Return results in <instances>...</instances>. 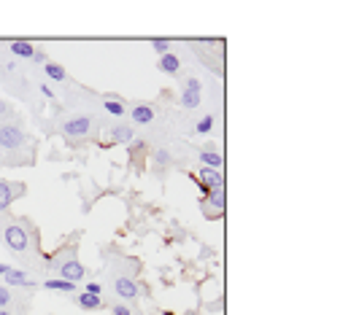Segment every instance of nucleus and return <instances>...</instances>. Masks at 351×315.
I'll use <instances>...</instances> for the list:
<instances>
[{
  "label": "nucleus",
  "instance_id": "2eb2a0df",
  "mask_svg": "<svg viewBox=\"0 0 351 315\" xmlns=\"http://www.w3.org/2000/svg\"><path fill=\"white\" fill-rule=\"evenodd\" d=\"M6 283L8 285H27V275L22 270H8L6 272Z\"/></svg>",
  "mask_w": 351,
  "mask_h": 315
},
{
  "label": "nucleus",
  "instance_id": "412c9836",
  "mask_svg": "<svg viewBox=\"0 0 351 315\" xmlns=\"http://www.w3.org/2000/svg\"><path fill=\"white\" fill-rule=\"evenodd\" d=\"M211 127H214V116H205V119H200V124H197V132H211Z\"/></svg>",
  "mask_w": 351,
  "mask_h": 315
},
{
  "label": "nucleus",
  "instance_id": "ddd939ff",
  "mask_svg": "<svg viewBox=\"0 0 351 315\" xmlns=\"http://www.w3.org/2000/svg\"><path fill=\"white\" fill-rule=\"evenodd\" d=\"M200 159H203V165H205V167H211V170L222 167V154H216V151H203Z\"/></svg>",
  "mask_w": 351,
  "mask_h": 315
},
{
  "label": "nucleus",
  "instance_id": "5701e85b",
  "mask_svg": "<svg viewBox=\"0 0 351 315\" xmlns=\"http://www.w3.org/2000/svg\"><path fill=\"white\" fill-rule=\"evenodd\" d=\"M8 302H11V294H8V288H3V285H0V307H6Z\"/></svg>",
  "mask_w": 351,
  "mask_h": 315
},
{
  "label": "nucleus",
  "instance_id": "6ab92c4d",
  "mask_svg": "<svg viewBox=\"0 0 351 315\" xmlns=\"http://www.w3.org/2000/svg\"><path fill=\"white\" fill-rule=\"evenodd\" d=\"M151 46H154L157 54H168V51H170V41H168V38H154Z\"/></svg>",
  "mask_w": 351,
  "mask_h": 315
},
{
  "label": "nucleus",
  "instance_id": "dca6fc26",
  "mask_svg": "<svg viewBox=\"0 0 351 315\" xmlns=\"http://www.w3.org/2000/svg\"><path fill=\"white\" fill-rule=\"evenodd\" d=\"M111 138L116 143H130L132 140V129L130 127H113L111 129Z\"/></svg>",
  "mask_w": 351,
  "mask_h": 315
},
{
  "label": "nucleus",
  "instance_id": "0eeeda50",
  "mask_svg": "<svg viewBox=\"0 0 351 315\" xmlns=\"http://www.w3.org/2000/svg\"><path fill=\"white\" fill-rule=\"evenodd\" d=\"M113 288H116V294H119L122 299H135V297H138V285L132 283L130 278H116Z\"/></svg>",
  "mask_w": 351,
  "mask_h": 315
},
{
  "label": "nucleus",
  "instance_id": "20e7f679",
  "mask_svg": "<svg viewBox=\"0 0 351 315\" xmlns=\"http://www.w3.org/2000/svg\"><path fill=\"white\" fill-rule=\"evenodd\" d=\"M181 105L189 108V111L200 105V81L197 78H186V87H184V94H181Z\"/></svg>",
  "mask_w": 351,
  "mask_h": 315
},
{
  "label": "nucleus",
  "instance_id": "f03ea898",
  "mask_svg": "<svg viewBox=\"0 0 351 315\" xmlns=\"http://www.w3.org/2000/svg\"><path fill=\"white\" fill-rule=\"evenodd\" d=\"M89 127H92L89 116H76L62 124V132H65V138H84L89 132Z\"/></svg>",
  "mask_w": 351,
  "mask_h": 315
},
{
  "label": "nucleus",
  "instance_id": "f3484780",
  "mask_svg": "<svg viewBox=\"0 0 351 315\" xmlns=\"http://www.w3.org/2000/svg\"><path fill=\"white\" fill-rule=\"evenodd\" d=\"M46 75L54 78V81H62L65 78V70L60 68V65H54V62H46Z\"/></svg>",
  "mask_w": 351,
  "mask_h": 315
},
{
  "label": "nucleus",
  "instance_id": "9d476101",
  "mask_svg": "<svg viewBox=\"0 0 351 315\" xmlns=\"http://www.w3.org/2000/svg\"><path fill=\"white\" fill-rule=\"evenodd\" d=\"M151 119H154L151 105H135V108H132V121L135 124H149Z\"/></svg>",
  "mask_w": 351,
  "mask_h": 315
},
{
  "label": "nucleus",
  "instance_id": "1a4fd4ad",
  "mask_svg": "<svg viewBox=\"0 0 351 315\" xmlns=\"http://www.w3.org/2000/svg\"><path fill=\"white\" fill-rule=\"evenodd\" d=\"M178 68H181V62H178V57L176 54H162V57H159V70H165V73H170V75H173V73H178Z\"/></svg>",
  "mask_w": 351,
  "mask_h": 315
},
{
  "label": "nucleus",
  "instance_id": "aec40b11",
  "mask_svg": "<svg viewBox=\"0 0 351 315\" xmlns=\"http://www.w3.org/2000/svg\"><path fill=\"white\" fill-rule=\"evenodd\" d=\"M106 111L111 113V116H125V105L116 102V100H108L106 102Z\"/></svg>",
  "mask_w": 351,
  "mask_h": 315
},
{
  "label": "nucleus",
  "instance_id": "4468645a",
  "mask_svg": "<svg viewBox=\"0 0 351 315\" xmlns=\"http://www.w3.org/2000/svg\"><path fill=\"white\" fill-rule=\"evenodd\" d=\"M208 202H211L216 210H224V205H227V194H224V189H216V192H208Z\"/></svg>",
  "mask_w": 351,
  "mask_h": 315
},
{
  "label": "nucleus",
  "instance_id": "cd10ccee",
  "mask_svg": "<svg viewBox=\"0 0 351 315\" xmlns=\"http://www.w3.org/2000/svg\"><path fill=\"white\" fill-rule=\"evenodd\" d=\"M0 315H11V312H6V310H0Z\"/></svg>",
  "mask_w": 351,
  "mask_h": 315
},
{
  "label": "nucleus",
  "instance_id": "393cba45",
  "mask_svg": "<svg viewBox=\"0 0 351 315\" xmlns=\"http://www.w3.org/2000/svg\"><path fill=\"white\" fill-rule=\"evenodd\" d=\"M113 315H130V307H125V304H116V307H113Z\"/></svg>",
  "mask_w": 351,
  "mask_h": 315
},
{
  "label": "nucleus",
  "instance_id": "423d86ee",
  "mask_svg": "<svg viewBox=\"0 0 351 315\" xmlns=\"http://www.w3.org/2000/svg\"><path fill=\"white\" fill-rule=\"evenodd\" d=\"M200 180H203L205 192H216V189H222V173H219V170L203 167L200 170Z\"/></svg>",
  "mask_w": 351,
  "mask_h": 315
},
{
  "label": "nucleus",
  "instance_id": "a878e982",
  "mask_svg": "<svg viewBox=\"0 0 351 315\" xmlns=\"http://www.w3.org/2000/svg\"><path fill=\"white\" fill-rule=\"evenodd\" d=\"M6 113H8V105H6L3 100H0V116H6Z\"/></svg>",
  "mask_w": 351,
  "mask_h": 315
},
{
  "label": "nucleus",
  "instance_id": "f8f14e48",
  "mask_svg": "<svg viewBox=\"0 0 351 315\" xmlns=\"http://www.w3.org/2000/svg\"><path fill=\"white\" fill-rule=\"evenodd\" d=\"M11 51L16 54V57H35V49L27 41H14L11 43Z\"/></svg>",
  "mask_w": 351,
  "mask_h": 315
},
{
  "label": "nucleus",
  "instance_id": "a211bd4d",
  "mask_svg": "<svg viewBox=\"0 0 351 315\" xmlns=\"http://www.w3.org/2000/svg\"><path fill=\"white\" fill-rule=\"evenodd\" d=\"M46 288H52V291H73V283H68V280H46Z\"/></svg>",
  "mask_w": 351,
  "mask_h": 315
},
{
  "label": "nucleus",
  "instance_id": "f257e3e1",
  "mask_svg": "<svg viewBox=\"0 0 351 315\" xmlns=\"http://www.w3.org/2000/svg\"><path fill=\"white\" fill-rule=\"evenodd\" d=\"M25 143V132L16 127V124H3L0 127V148L6 151H14Z\"/></svg>",
  "mask_w": 351,
  "mask_h": 315
},
{
  "label": "nucleus",
  "instance_id": "6e6552de",
  "mask_svg": "<svg viewBox=\"0 0 351 315\" xmlns=\"http://www.w3.org/2000/svg\"><path fill=\"white\" fill-rule=\"evenodd\" d=\"M14 197H16V186H11L8 180H0V210H6L11 205Z\"/></svg>",
  "mask_w": 351,
  "mask_h": 315
},
{
  "label": "nucleus",
  "instance_id": "39448f33",
  "mask_svg": "<svg viewBox=\"0 0 351 315\" xmlns=\"http://www.w3.org/2000/svg\"><path fill=\"white\" fill-rule=\"evenodd\" d=\"M60 275H62V280H68V283H79L84 278V267L76 261V259H68L62 267H60Z\"/></svg>",
  "mask_w": 351,
  "mask_h": 315
},
{
  "label": "nucleus",
  "instance_id": "7ed1b4c3",
  "mask_svg": "<svg viewBox=\"0 0 351 315\" xmlns=\"http://www.w3.org/2000/svg\"><path fill=\"white\" fill-rule=\"evenodd\" d=\"M3 237H6V245L11 248V251H25L27 248V234H25V229L16 226V224L8 226L3 232Z\"/></svg>",
  "mask_w": 351,
  "mask_h": 315
},
{
  "label": "nucleus",
  "instance_id": "4be33fe9",
  "mask_svg": "<svg viewBox=\"0 0 351 315\" xmlns=\"http://www.w3.org/2000/svg\"><path fill=\"white\" fill-rule=\"evenodd\" d=\"M154 162H157L159 167H162V165H168V162H170V154H168V151H157V154H154Z\"/></svg>",
  "mask_w": 351,
  "mask_h": 315
},
{
  "label": "nucleus",
  "instance_id": "bb28decb",
  "mask_svg": "<svg viewBox=\"0 0 351 315\" xmlns=\"http://www.w3.org/2000/svg\"><path fill=\"white\" fill-rule=\"evenodd\" d=\"M6 272H8V267H6V264H0V275H6Z\"/></svg>",
  "mask_w": 351,
  "mask_h": 315
},
{
  "label": "nucleus",
  "instance_id": "b1692460",
  "mask_svg": "<svg viewBox=\"0 0 351 315\" xmlns=\"http://www.w3.org/2000/svg\"><path fill=\"white\" fill-rule=\"evenodd\" d=\"M87 294H95V297H100V283H89V285H87Z\"/></svg>",
  "mask_w": 351,
  "mask_h": 315
},
{
  "label": "nucleus",
  "instance_id": "9b49d317",
  "mask_svg": "<svg viewBox=\"0 0 351 315\" xmlns=\"http://www.w3.org/2000/svg\"><path fill=\"white\" fill-rule=\"evenodd\" d=\"M76 302H79V307H84V310H98L100 304H103V299L95 297V294H81Z\"/></svg>",
  "mask_w": 351,
  "mask_h": 315
}]
</instances>
